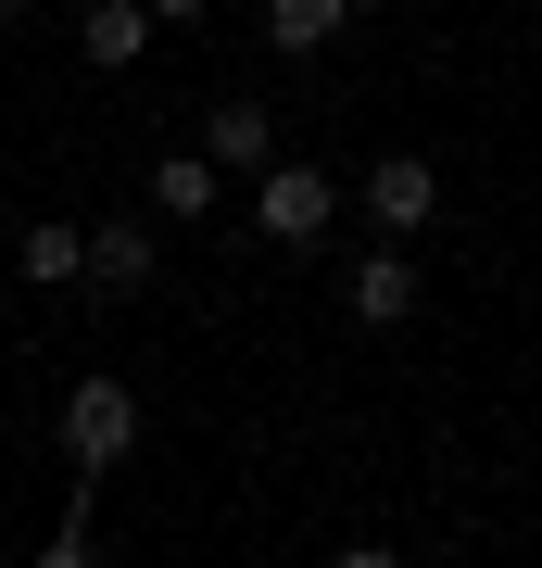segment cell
<instances>
[{
  "instance_id": "obj_3",
  "label": "cell",
  "mask_w": 542,
  "mask_h": 568,
  "mask_svg": "<svg viewBox=\"0 0 542 568\" xmlns=\"http://www.w3.org/2000/svg\"><path fill=\"white\" fill-rule=\"evenodd\" d=\"M354 203H366L379 241H417V227L442 215V164H429V152H379V164L354 178Z\"/></svg>"
},
{
  "instance_id": "obj_11",
  "label": "cell",
  "mask_w": 542,
  "mask_h": 568,
  "mask_svg": "<svg viewBox=\"0 0 542 568\" xmlns=\"http://www.w3.org/2000/svg\"><path fill=\"white\" fill-rule=\"evenodd\" d=\"M89 544H101V480H76V506L51 518V544H39V556H51V568H76Z\"/></svg>"
},
{
  "instance_id": "obj_12",
  "label": "cell",
  "mask_w": 542,
  "mask_h": 568,
  "mask_svg": "<svg viewBox=\"0 0 542 568\" xmlns=\"http://www.w3.org/2000/svg\"><path fill=\"white\" fill-rule=\"evenodd\" d=\"M202 13H215V0H152V26H202Z\"/></svg>"
},
{
  "instance_id": "obj_10",
  "label": "cell",
  "mask_w": 542,
  "mask_h": 568,
  "mask_svg": "<svg viewBox=\"0 0 542 568\" xmlns=\"http://www.w3.org/2000/svg\"><path fill=\"white\" fill-rule=\"evenodd\" d=\"M354 13H366V0H265V39H278V51H328Z\"/></svg>"
},
{
  "instance_id": "obj_5",
  "label": "cell",
  "mask_w": 542,
  "mask_h": 568,
  "mask_svg": "<svg viewBox=\"0 0 542 568\" xmlns=\"http://www.w3.org/2000/svg\"><path fill=\"white\" fill-rule=\"evenodd\" d=\"M152 278H164L152 215H101V227H89V291H101V304H140Z\"/></svg>"
},
{
  "instance_id": "obj_1",
  "label": "cell",
  "mask_w": 542,
  "mask_h": 568,
  "mask_svg": "<svg viewBox=\"0 0 542 568\" xmlns=\"http://www.w3.org/2000/svg\"><path fill=\"white\" fill-rule=\"evenodd\" d=\"M51 429H63V467H76V480H114V467L140 455V392L126 379H76Z\"/></svg>"
},
{
  "instance_id": "obj_13",
  "label": "cell",
  "mask_w": 542,
  "mask_h": 568,
  "mask_svg": "<svg viewBox=\"0 0 542 568\" xmlns=\"http://www.w3.org/2000/svg\"><path fill=\"white\" fill-rule=\"evenodd\" d=\"M25 13H39V0H0V26H25Z\"/></svg>"
},
{
  "instance_id": "obj_9",
  "label": "cell",
  "mask_w": 542,
  "mask_h": 568,
  "mask_svg": "<svg viewBox=\"0 0 542 568\" xmlns=\"http://www.w3.org/2000/svg\"><path fill=\"white\" fill-rule=\"evenodd\" d=\"M215 190H227V164L202 152V140L152 164V215H177V227H202V215H215Z\"/></svg>"
},
{
  "instance_id": "obj_2",
  "label": "cell",
  "mask_w": 542,
  "mask_h": 568,
  "mask_svg": "<svg viewBox=\"0 0 542 568\" xmlns=\"http://www.w3.org/2000/svg\"><path fill=\"white\" fill-rule=\"evenodd\" d=\"M253 227L278 253H316L328 227H341V178H328V164H265L253 178Z\"/></svg>"
},
{
  "instance_id": "obj_6",
  "label": "cell",
  "mask_w": 542,
  "mask_h": 568,
  "mask_svg": "<svg viewBox=\"0 0 542 568\" xmlns=\"http://www.w3.org/2000/svg\"><path fill=\"white\" fill-rule=\"evenodd\" d=\"M202 152H215L227 178H265V164H278V114L241 89V102H215V114H202Z\"/></svg>"
},
{
  "instance_id": "obj_4",
  "label": "cell",
  "mask_w": 542,
  "mask_h": 568,
  "mask_svg": "<svg viewBox=\"0 0 542 568\" xmlns=\"http://www.w3.org/2000/svg\"><path fill=\"white\" fill-rule=\"evenodd\" d=\"M341 304L366 316V328H403L429 304V278H417V241H366L354 265H341Z\"/></svg>"
},
{
  "instance_id": "obj_8",
  "label": "cell",
  "mask_w": 542,
  "mask_h": 568,
  "mask_svg": "<svg viewBox=\"0 0 542 568\" xmlns=\"http://www.w3.org/2000/svg\"><path fill=\"white\" fill-rule=\"evenodd\" d=\"M76 51L101 63V77H126V63L152 51V0H89V13H76Z\"/></svg>"
},
{
  "instance_id": "obj_7",
  "label": "cell",
  "mask_w": 542,
  "mask_h": 568,
  "mask_svg": "<svg viewBox=\"0 0 542 568\" xmlns=\"http://www.w3.org/2000/svg\"><path fill=\"white\" fill-rule=\"evenodd\" d=\"M13 278H25V291H89V227L39 215V227L13 241Z\"/></svg>"
}]
</instances>
